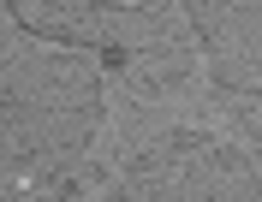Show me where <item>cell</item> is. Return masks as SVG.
Returning a JSON list of instances; mask_svg holds the SVG:
<instances>
[{
	"label": "cell",
	"instance_id": "1",
	"mask_svg": "<svg viewBox=\"0 0 262 202\" xmlns=\"http://www.w3.org/2000/svg\"><path fill=\"white\" fill-rule=\"evenodd\" d=\"M101 125V78L83 54H18L0 66V161L72 155Z\"/></svg>",
	"mask_w": 262,
	"mask_h": 202
},
{
	"label": "cell",
	"instance_id": "2",
	"mask_svg": "<svg viewBox=\"0 0 262 202\" xmlns=\"http://www.w3.org/2000/svg\"><path fill=\"white\" fill-rule=\"evenodd\" d=\"M131 202H262L250 161L203 131H179L149 143L125 172Z\"/></svg>",
	"mask_w": 262,
	"mask_h": 202
},
{
	"label": "cell",
	"instance_id": "3",
	"mask_svg": "<svg viewBox=\"0 0 262 202\" xmlns=\"http://www.w3.org/2000/svg\"><path fill=\"white\" fill-rule=\"evenodd\" d=\"M191 30L203 36L214 84L232 113L262 137V0H179Z\"/></svg>",
	"mask_w": 262,
	"mask_h": 202
},
{
	"label": "cell",
	"instance_id": "4",
	"mask_svg": "<svg viewBox=\"0 0 262 202\" xmlns=\"http://www.w3.org/2000/svg\"><path fill=\"white\" fill-rule=\"evenodd\" d=\"M12 18L42 42H66V48H114L107 30V6L101 0H6Z\"/></svg>",
	"mask_w": 262,
	"mask_h": 202
},
{
	"label": "cell",
	"instance_id": "5",
	"mask_svg": "<svg viewBox=\"0 0 262 202\" xmlns=\"http://www.w3.org/2000/svg\"><path fill=\"white\" fill-rule=\"evenodd\" d=\"M131 78H137V89H143L149 101H161V95H173V89L185 84V60L179 54H131Z\"/></svg>",
	"mask_w": 262,
	"mask_h": 202
}]
</instances>
